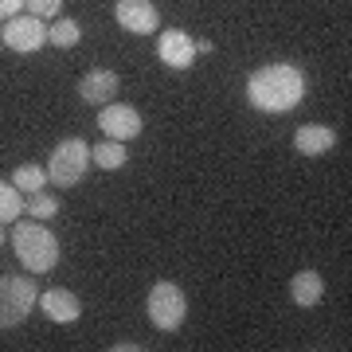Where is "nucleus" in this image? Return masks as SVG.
<instances>
[{"mask_svg":"<svg viewBox=\"0 0 352 352\" xmlns=\"http://www.w3.org/2000/svg\"><path fill=\"white\" fill-rule=\"evenodd\" d=\"M90 161L98 164V168H106V173L122 168V164L129 161L126 141H102V145H94V149H90Z\"/></svg>","mask_w":352,"mask_h":352,"instance_id":"4468645a","label":"nucleus"},{"mask_svg":"<svg viewBox=\"0 0 352 352\" xmlns=\"http://www.w3.org/2000/svg\"><path fill=\"white\" fill-rule=\"evenodd\" d=\"M110 349H113V352H138L141 344H133V340H122V344H110Z\"/></svg>","mask_w":352,"mask_h":352,"instance_id":"412c9836","label":"nucleus"},{"mask_svg":"<svg viewBox=\"0 0 352 352\" xmlns=\"http://www.w3.org/2000/svg\"><path fill=\"white\" fill-rule=\"evenodd\" d=\"M39 309L55 321V325H71L82 317V302H78L71 289H47V294H39Z\"/></svg>","mask_w":352,"mask_h":352,"instance_id":"9b49d317","label":"nucleus"},{"mask_svg":"<svg viewBox=\"0 0 352 352\" xmlns=\"http://www.w3.org/2000/svg\"><path fill=\"white\" fill-rule=\"evenodd\" d=\"M333 145H337V129H329V126H302L294 133V149L302 157H321Z\"/></svg>","mask_w":352,"mask_h":352,"instance_id":"f8f14e48","label":"nucleus"},{"mask_svg":"<svg viewBox=\"0 0 352 352\" xmlns=\"http://www.w3.org/2000/svg\"><path fill=\"white\" fill-rule=\"evenodd\" d=\"M28 8V0H0V20H12Z\"/></svg>","mask_w":352,"mask_h":352,"instance_id":"aec40b11","label":"nucleus"},{"mask_svg":"<svg viewBox=\"0 0 352 352\" xmlns=\"http://www.w3.org/2000/svg\"><path fill=\"white\" fill-rule=\"evenodd\" d=\"M59 8H63V0H28V12L36 20H51V16H59Z\"/></svg>","mask_w":352,"mask_h":352,"instance_id":"6ab92c4d","label":"nucleus"},{"mask_svg":"<svg viewBox=\"0 0 352 352\" xmlns=\"http://www.w3.org/2000/svg\"><path fill=\"white\" fill-rule=\"evenodd\" d=\"M24 212L32 215V219H51V215L59 212V200H55V196H47V192L39 188V192H32V196L24 200Z\"/></svg>","mask_w":352,"mask_h":352,"instance_id":"a211bd4d","label":"nucleus"},{"mask_svg":"<svg viewBox=\"0 0 352 352\" xmlns=\"http://www.w3.org/2000/svg\"><path fill=\"white\" fill-rule=\"evenodd\" d=\"M289 298L302 305V309H314V305L325 298V282H321V274H317V270L294 274V282H289Z\"/></svg>","mask_w":352,"mask_h":352,"instance_id":"ddd939ff","label":"nucleus"},{"mask_svg":"<svg viewBox=\"0 0 352 352\" xmlns=\"http://www.w3.org/2000/svg\"><path fill=\"white\" fill-rule=\"evenodd\" d=\"M78 39H82V28L75 20H59L47 28V43H55V47H75Z\"/></svg>","mask_w":352,"mask_h":352,"instance_id":"f3484780","label":"nucleus"},{"mask_svg":"<svg viewBox=\"0 0 352 352\" xmlns=\"http://www.w3.org/2000/svg\"><path fill=\"white\" fill-rule=\"evenodd\" d=\"M157 55H161L164 67L188 71V67L196 63V39H192L188 32H180V28H168V32H161V39H157Z\"/></svg>","mask_w":352,"mask_h":352,"instance_id":"6e6552de","label":"nucleus"},{"mask_svg":"<svg viewBox=\"0 0 352 352\" xmlns=\"http://www.w3.org/2000/svg\"><path fill=\"white\" fill-rule=\"evenodd\" d=\"M0 243H4V223H0Z\"/></svg>","mask_w":352,"mask_h":352,"instance_id":"5701e85b","label":"nucleus"},{"mask_svg":"<svg viewBox=\"0 0 352 352\" xmlns=\"http://www.w3.org/2000/svg\"><path fill=\"white\" fill-rule=\"evenodd\" d=\"M36 302V282H28L20 274H4L0 278V329H16L20 321H28Z\"/></svg>","mask_w":352,"mask_h":352,"instance_id":"20e7f679","label":"nucleus"},{"mask_svg":"<svg viewBox=\"0 0 352 352\" xmlns=\"http://www.w3.org/2000/svg\"><path fill=\"white\" fill-rule=\"evenodd\" d=\"M184 317H188V298H184V289L176 286V282H157L149 289V321L161 333H176V329L184 325Z\"/></svg>","mask_w":352,"mask_h":352,"instance_id":"39448f33","label":"nucleus"},{"mask_svg":"<svg viewBox=\"0 0 352 352\" xmlns=\"http://www.w3.org/2000/svg\"><path fill=\"white\" fill-rule=\"evenodd\" d=\"M87 168H90V145L82 138H67L51 149L47 180L55 188H75L78 180L87 176Z\"/></svg>","mask_w":352,"mask_h":352,"instance_id":"7ed1b4c3","label":"nucleus"},{"mask_svg":"<svg viewBox=\"0 0 352 352\" xmlns=\"http://www.w3.org/2000/svg\"><path fill=\"white\" fill-rule=\"evenodd\" d=\"M113 20L126 28L129 36H149L161 24V16H157V8L149 0H118L113 4Z\"/></svg>","mask_w":352,"mask_h":352,"instance_id":"1a4fd4ad","label":"nucleus"},{"mask_svg":"<svg viewBox=\"0 0 352 352\" xmlns=\"http://www.w3.org/2000/svg\"><path fill=\"white\" fill-rule=\"evenodd\" d=\"M212 47H215L212 39H200V43H196V55H208V51H212Z\"/></svg>","mask_w":352,"mask_h":352,"instance_id":"4be33fe9","label":"nucleus"},{"mask_svg":"<svg viewBox=\"0 0 352 352\" xmlns=\"http://www.w3.org/2000/svg\"><path fill=\"white\" fill-rule=\"evenodd\" d=\"M247 98L263 113H289L305 98V75L294 63H266L247 78Z\"/></svg>","mask_w":352,"mask_h":352,"instance_id":"f257e3e1","label":"nucleus"},{"mask_svg":"<svg viewBox=\"0 0 352 352\" xmlns=\"http://www.w3.org/2000/svg\"><path fill=\"white\" fill-rule=\"evenodd\" d=\"M118 90H122L118 71H87L82 82H78V98L87 102V106H106V102H113Z\"/></svg>","mask_w":352,"mask_h":352,"instance_id":"9d476101","label":"nucleus"},{"mask_svg":"<svg viewBox=\"0 0 352 352\" xmlns=\"http://www.w3.org/2000/svg\"><path fill=\"white\" fill-rule=\"evenodd\" d=\"M12 247H16L20 266L32 270V274H47V270L59 266V239L43 223H16Z\"/></svg>","mask_w":352,"mask_h":352,"instance_id":"f03ea898","label":"nucleus"},{"mask_svg":"<svg viewBox=\"0 0 352 352\" xmlns=\"http://www.w3.org/2000/svg\"><path fill=\"white\" fill-rule=\"evenodd\" d=\"M24 215V196L16 188L12 180H0V223H8V219H20Z\"/></svg>","mask_w":352,"mask_h":352,"instance_id":"2eb2a0df","label":"nucleus"},{"mask_svg":"<svg viewBox=\"0 0 352 352\" xmlns=\"http://www.w3.org/2000/svg\"><path fill=\"white\" fill-rule=\"evenodd\" d=\"M0 39H4V47L16 51V55H36L43 43H47V28H43V20H36L32 12H20L12 16V20H4V32H0Z\"/></svg>","mask_w":352,"mask_h":352,"instance_id":"423d86ee","label":"nucleus"},{"mask_svg":"<svg viewBox=\"0 0 352 352\" xmlns=\"http://www.w3.org/2000/svg\"><path fill=\"white\" fill-rule=\"evenodd\" d=\"M98 126L110 141H133L141 133V113L126 102H106L98 106Z\"/></svg>","mask_w":352,"mask_h":352,"instance_id":"0eeeda50","label":"nucleus"},{"mask_svg":"<svg viewBox=\"0 0 352 352\" xmlns=\"http://www.w3.org/2000/svg\"><path fill=\"white\" fill-rule=\"evenodd\" d=\"M12 184L32 196V192H39L43 184H47V168H39V164H20V168L12 173Z\"/></svg>","mask_w":352,"mask_h":352,"instance_id":"dca6fc26","label":"nucleus"}]
</instances>
